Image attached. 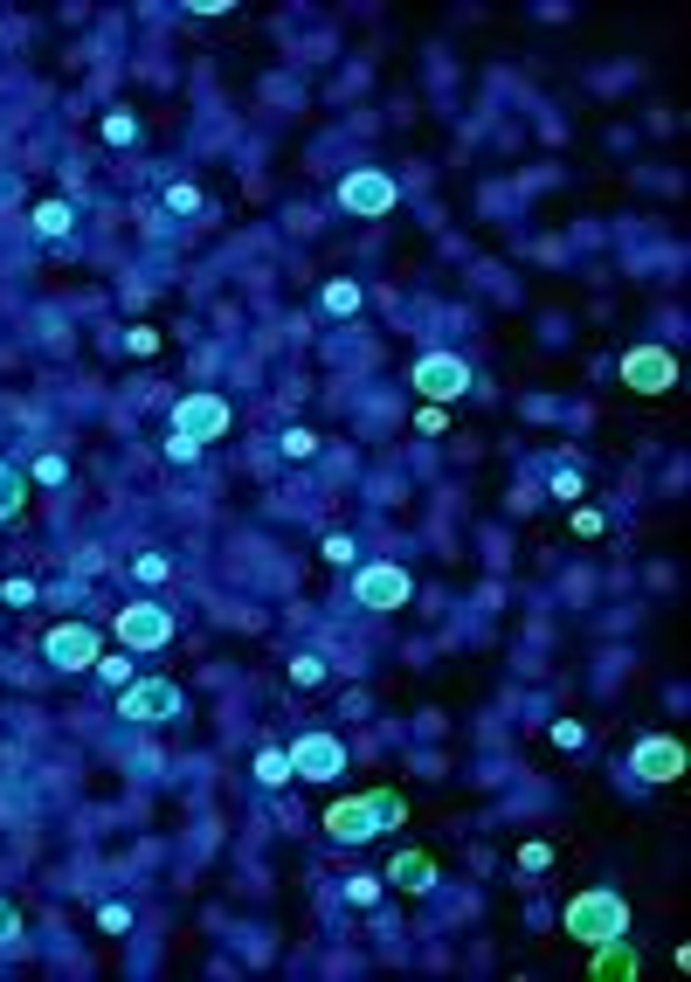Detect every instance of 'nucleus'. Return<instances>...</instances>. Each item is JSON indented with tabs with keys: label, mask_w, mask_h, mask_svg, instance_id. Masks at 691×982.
<instances>
[{
	"label": "nucleus",
	"mask_w": 691,
	"mask_h": 982,
	"mask_svg": "<svg viewBox=\"0 0 691 982\" xmlns=\"http://www.w3.org/2000/svg\"><path fill=\"white\" fill-rule=\"evenodd\" d=\"M408 823V803L395 789H360V796H339V803L325 810V837L332 844H374Z\"/></svg>",
	"instance_id": "f257e3e1"
},
{
	"label": "nucleus",
	"mask_w": 691,
	"mask_h": 982,
	"mask_svg": "<svg viewBox=\"0 0 691 982\" xmlns=\"http://www.w3.org/2000/svg\"><path fill=\"white\" fill-rule=\"evenodd\" d=\"M560 935H574L581 948L629 935V899H623V893H608V886H587V893H574L568 907H560Z\"/></svg>",
	"instance_id": "f03ea898"
},
{
	"label": "nucleus",
	"mask_w": 691,
	"mask_h": 982,
	"mask_svg": "<svg viewBox=\"0 0 691 982\" xmlns=\"http://www.w3.org/2000/svg\"><path fill=\"white\" fill-rule=\"evenodd\" d=\"M332 201H339V215H353V222H388L401 209V180L388 167H353L339 188H332Z\"/></svg>",
	"instance_id": "7ed1b4c3"
},
{
	"label": "nucleus",
	"mask_w": 691,
	"mask_h": 982,
	"mask_svg": "<svg viewBox=\"0 0 691 982\" xmlns=\"http://www.w3.org/2000/svg\"><path fill=\"white\" fill-rule=\"evenodd\" d=\"M353 602L374 609V616H395V609L415 602V575L401 561H360L353 567Z\"/></svg>",
	"instance_id": "20e7f679"
},
{
	"label": "nucleus",
	"mask_w": 691,
	"mask_h": 982,
	"mask_svg": "<svg viewBox=\"0 0 691 982\" xmlns=\"http://www.w3.org/2000/svg\"><path fill=\"white\" fill-rule=\"evenodd\" d=\"M118 719H132V727H173V719L187 713V692L173 685V679H132L118 692Z\"/></svg>",
	"instance_id": "39448f33"
},
{
	"label": "nucleus",
	"mask_w": 691,
	"mask_h": 982,
	"mask_svg": "<svg viewBox=\"0 0 691 982\" xmlns=\"http://www.w3.org/2000/svg\"><path fill=\"white\" fill-rule=\"evenodd\" d=\"M111 637H118V651L152 658V651H166V643H173V609L166 602H125L111 616Z\"/></svg>",
	"instance_id": "423d86ee"
},
{
	"label": "nucleus",
	"mask_w": 691,
	"mask_h": 982,
	"mask_svg": "<svg viewBox=\"0 0 691 982\" xmlns=\"http://www.w3.org/2000/svg\"><path fill=\"white\" fill-rule=\"evenodd\" d=\"M629 782H644V789H671V782H684V768H691V755H684V740L678 734H644L629 747Z\"/></svg>",
	"instance_id": "0eeeda50"
},
{
	"label": "nucleus",
	"mask_w": 691,
	"mask_h": 982,
	"mask_svg": "<svg viewBox=\"0 0 691 982\" xmlns=\"http://www.w3.org/2000/svg\"><path fill=\"white\" fill-rule=\"evenodd\" d=\"M408 381H415L429 402H443V408H450V402H464L471 387H477V367H471L464 353H443V346H436V353H422V360H415V374H408Z\"/></svg>",
	"instance_id": "6e6552de"
},
{
	"label": "nucleus",
	"mask_w": 691,
	"mask_h": 982,
	"mask_svg": "<svg viewBox=\"0 0 691 982\" xmlns=\"http://www.w3.org/2000/svg\"><path fill=\"white\" fill-rule=\"evenodd\" d=\"M616 381L629 387V395H671L678 387V353L671 346H629L616 360Z\"/></svg>",
	"instance_id": "1a4fd4ad"
},
{
	"label": "nucleus",
	"mask_w": 691,
	"mask_h": 982,
	"mask_svg": "<svg viewBox=\"0 0 691 982\" xmlns=\"http://www.w3.org/2000/svg\"><path fill=\"white\" fill-rule=\"evenodd\" d=\"M353 768V755H346V740L339 734H298L291 740V775H298V782H339V775Z\"/></svg>",
	"instance_id": "9d476101"
},
{
	"label": "nucleus",
	"mask_w": 691,
	"mask_h": 982,
	"mask_svg": "<svg viewBox=\"0 0 691 982\" xmlns=\"http://www.w3.org/2000/svg\"><path fill=\"white\" fill-rule=\"evenodd\" d=\"M173 429H181V436H194V444L208 450V444H222V436L236 429V408H228L222 395H208V387H201V395H181V402H173Z\"/></svg>",
	"instance_id": "9b49d317"
},
{
	"label": "nucleus",
	"mask_w": 691,
	"mask_h": 982,
	"mask_svg": "<svg viewBox=\"0 0 691 982\" xmlns=\"http://www.w3.org/2000/svg\"><path fill=\"white\" fill-rule=\"evenodd\" d=\"M97 651H105V637H97L90 623H76V616L42 637V664H48V671H63V679H69V671H90Z\"/></svg>",
	"instance_id": "f8f14e48"
},
{
	"label": "nucleus",
	"mask_w": 691,
	"mask_h": 982,
	"mask_svg": "<svg viewBox=\"0 0 691 982\" xmlns=\"http://www.w3.org/2000/svg\"><path fill=\"white\" fill-rule=\"evenodd\" d=\"M587 975H595V982H629V975H644V954L629 948V935L595 941V948H587Z\"/></svg>",
	"instance_id": "ddd939ff"
},
{
	"label": "nucleus",
	"mask_w": 691,
	"mask_h": 982,
	"mask_svg": "<svg viewBox=\"0 0 691 982\" xmlns=\"http://www.w3.org/2000/svg\"><path fill=\"white\" fill-rule=\"evenodd\" d=\"M380 878H388L395 893H429V886H436V858H429V851H395Z\"/></svg>",
	"instance_id": "4468645a"
},
{
	"label": "nucleus",
	"mask_w": 691,
	"mask_h": 982,
	"mask_svg": "<svg viewBox=\"0 0 691 982\" xmlns=\"http://www.w3.org/2000/svg\"><path fill=\"white\" fill-rule=\"evenodd\" d=\"M29 228H35L42 243H69V236H76V209H69L63 194H42L35 209H29Z\"/></svg>",
	"instance_id": "2eb2a0df"
},
{
	"label": "nucleus",
	"mask_w": 691,
	"mask_h": 982,
	"mask_svg": "<svg viewBox=\"0 0 691 982\" xmlns=\"http://www.w3.org/2000/svg\"><path fill=\"white\" fill-rule=\"evenodd\" d=\"M249 775H256L263 789H284V782H298V775H291V747L263 740V747H256V761H249Z\"/></svg>",
	"instance_id": "dca6fc26"
},
{
	"label": "nucleus",
	"mask_w": 691,
	"mask_h": 982,
	"mask_svg": "<svg viewBox=\"0 0 691 982\" xmlns=\"http://www.w3.org/2000/svg\"><path fill=\"white\" fill-rule=\"evenodd\" d=\"M318 305H325L332 319H353V312H360V305H367V291H360V284H353V277H332L325 291H318Z\"/></svg>",
	"instance_id": "f3484780"
},
{
	"label": "nucleus",
	"mask_w": 691,
	"mask_h": 982,
	"mask_svg": "<svg viewBox=\"0 0 691 982\" xmlns=\"http://www.w3.org/2000/svg\"><path fill=\"white\" fill-rule=\"evenodd\" d=\"M132 581H139V588H166V581H173V554L139 547V554H132Z\"/></svg>",
	"instance_id": "a211bd4d"
},
{
	"label": "nucleus",
	"mask_w": 691,
	"mask_h": 982,
	"mask_svg": "<svg viewBox=\"0 0 691 982\" xmlns=\"http://www.w3.org/2000/svg\"><path fill=\"white\" fill-rule=\"evenodd\" d=\"M21 512H29V471L0 463V520H21Z\"/></svg>",
	"instance_id": "6ab92c4d"
},
{
	"label": "nucleus",
	"mask_w": 691,
	"mask_h": 982,
	"mask_svg": "<svg viewBox=\"0 0 691 982\" xmlns=\"http://www.w3.org/2000/svg\"><path fill=\"white\" fill-rule=\"evenodd\" d=\"M346 899H353L360 914H374L380 899H388V878H380V872H353V878H346Z\"/></svg>",
	"instance_id": "aec40b11"
},
{
	"label": "nucleus",
	"mask_w": 691,
	"mask_h": 982,
	"mask_svg": "<svg viewBox=\"0 0 691 982\" xmlns=\"http://www.w3.org/2000/svg\"><path fill=\"white\" fill-rule=\"evenodd\" d=\"M166 215H181V222L187 215H208V194H201L194 180H173V188H166Z\"/></svg>",
	"instance_id": "412c9836"
},
{
	"label": "nucleus",
	"mask_w": 691,
	"mask_h": 982,
	"mask_svg": "<svg viewBox=\"0 0 691 982\" xmlns=\"http://www.w3.org/2000/svg\"><path fill=\"white\" fill-rule=\"evenodd\" d=\"M97 685H111V692H125V685H132L139 679V671H132V651H125V658H111V651H97Z\"/></svg>",
	"instance_id": "4be33fe9"
},
{
	"label": "nucleus",
	"mask_w": 691,
	"mask_h": 982,
	"mask_svg": "<svg viewBox=\"0 0 691 982\" xmlns=\"http://www.w3.org/2000/svg\"><path fill=\"white\" fill-rule=\"evenodd\" d=\"M325 679H332V664H325L318 651H298V658H291V685L312 692V685H325Z\"/></svg>",
	"instance_id": "5701e85b"
},
{
	"label": "nucleus",
	"mask_w": 691,
	"mask_h": 982,
	"mask_svg": "<svg viewBox=\"0 0 691 982\" xmlns=\"http://www.w3.org/2000/svg\"><path fill=\"white\" fill-rule=\"evenodd\" d=\"M42 602V588L29 581V575H8V581H0V609H35Z\"/></svg>",
	"instance_id": "b1692460"
},
{
	"label": "nucleus",
	"mask_w": 691,
	"mask_h": 982,
	"mask_svg": "<svg viewBox=\"0 0 691 982\" xmlns=\"http://www.w3.org/2000/svg\"><path fill=\"white\" fill-rule=\"evenodd\" d=\"M166 463H173V471H194V463H201V444H194V436H181V429H166Z\"/></svg>",
	"instance_id": "393cba45"
},
{
	"label": "nucleus",
	"mask_w": 691,
	"mask_h": 982,
	"mask_svg": "<svg viewBox=\"0 0 691 982\" xmlns=\"http://www.w3.org/2000/svg\"><path fill=\"white\" fill-rule=\"evenodd\" d=\"M318 561H325V567H360V547H353L346 533H325V540H318Z\"/></svg>",
	"instance_id": "a878e982"
},
{
	"label": "nucleus",
	"mask_w": 691,
	"mask_h": 982,
	"mask_svg": "<svg viewBox=\"0 0 691 982\" xmlns=\"http://www.w3.org/2000/svg\"><path fill=\"white\" fill-rule=\"evenodd\" d=\"M547 491H553V499H560V505H581V491H587V478L574 471V463H560V471L547 478Z\"/></svg>",
	"instance_id": "bb28decb"
},
{
	"label": "nucleus",
	"mask_w": 691,
	"mask_h": 982,
	"mask_svg": "<svg viewBox=\"0 0 691 982\" xmlns=\"http://www.w3.org/2000/svg\"><path fill=\"white\" fill-rule=\"evenodd\" d=\"M29 484H56V491H63V484H69V457H56V450L35 457V463H29Z\"/></svg>",
	"instance_id": "cd10ccee"
},
{
	"label": "nucleus",
	"mask_w": 691,
	"mask_h": 982,
	"mask_svg": "<svg viewBox=\"0 0 691 982\" xmlns=\"http://www.w3.org/2000/svg\"><path fill=\"white\" fill-rule=\"evenodd\" d=\"M76 581H97V575H111V547H76Z\"/></svg>",
	"instance_id": "c85d7f7f"
},
{
	"label": "nucleus",
	"mask_w": 691,
	"mask_h": 982,
	"mask_svg": "<svg viewBox=\"0 0 691 982\" xmlns=\"http://www.w3.org/2000/svg\"><path fill=\"white\" fill-rule=\"evenodd\" d=\"M277 450H284L291 463H312L318 457V436L312 429H284V436H277Z\"/></svg>",
	"instance_id": "c756f323"
},
{
	"label": "nucleus",
	"mask_w": 691,
	"mask_h": 982,
	"mask_svg": "<svg viewBox=\"0 0 691 982\" xmlns=\"http://www.w3.org/2000/svg\"><path fill=\"white\" fill-rule=\"evenodd\" d=\"M97 935H132V907H125V899H105V907H97Z\"/></svg>",
	"instance_id": "7c9ffc66"
},
{
	"label": "nucleus",
	"mask_w": 691,
	"mask_h": 982,
	"mask_svg": "<svg viewBox=\"0 0 691 982\" xmlns=\"http://www.w3.org/2000/svg\"><path fill=\"white\" fill-rule=\"evenodd\" d=\"M105 146H139V118L132 111H105Z\"/></svg>",
	"instance_id": "2f4dec72"
},
{
	"label": "nucleus",
	"mask_w": 691,
	"mask_h": 982,
	"mask_svg": "<svg viewBox=\"0 0 691 982\" xmlns=\"http://www.w3.org/2000/svg\"><path fill=\"white\" fill-rule=\"evenodd\" d=\"M553 747H560V755H581V747H587V727H581V719H553Z\"/></svg>",
	"instance_id": "473e14b6"
},
{
	"label": "nucleus",
	"mask_w": 691,
	"mask_h": 982,
	"mask_svg": "<svg viewBox=\"0 0 691 982\" xmlns=\"http://www.w3.org/2000/svg\"><path fill=\"white\" fill-rule=\"evenodd\" d=\"M547 865H553V844L547 837H526L519 844V872H547Z\"/></svg>",
	"instance_id": "72a5a7b5"
},
{
	"label": "nucleus",
	"mask_w": 691,
	"mask_h": 982,
	"mask_svg": "<svg viewBox=\"0 0 691 982\" xmlns=\"http://www.w3.org/2000/svg\"><path fill=\"white\" fill-rule=\"evenodd\" d=\"M415 429H422V436H443V429H450V408H443V402H422V408H415Z\"/></svg>",
	"instance_id": "f704fd0d"
},
{
	"label": "nucleus",
	"mask_w": 691,
	"mask_h": 982,
	"mask_svg": "<svg viewBox=\"0 0 691 982\" xmlns=\"http://www.w3.org/2000/svg\"><path fill=\"white\" fill-rule=\"evenodd\" d=\"M125 353L152 360V353H160V332H152V325H132V332H125Z\"/></svg>",
	"instance_id": "c9c22d12"
},
{
	"label": "nucleus",
	"mask_w": 691,
	"mask_h": 982,
	"mask_svg": "<svg viewBox=\"0 0 691 982\" xmlns=\"http://www.w3.org/2000/svg\"><path fill=\"white\" fill-rule=\"evenodd\" d=\"M574 533H581V540H602V533H608V520H602L595 505H574Z\"/></svg>",
	"instance_id": "e433bc0d"
},
{
	"label": "nucleus",
	"mask_w": 691,
	"mask_h": 982,
	"mask_svg": "<svg viewBox=\"0 0 691 982\" xmlns=\"http://www.w3.org/2000/svg\"><path fill=\"white\" fill-rule=\"evenodd\" d=\"M21 941V907L14 899H0V948H14Z\"/></svg>",
	"instance_id": "4c0bfd02"
},
{
	"label": "nucleus",
	"mask_w": 691,
	"mask_h": 982,
	"mask_svg": "<svg viewBox=\"0 0 691 982\" xmlns=\"http://www.w3.org/2000/svg\"><path fill=\"white\" fill-rule=\"evenodd\" d=\"M187 14H201V21H222V14H236V0H194Z\"/></svg>",
	"instance_id": "58836bf2"
}]
</instances>
